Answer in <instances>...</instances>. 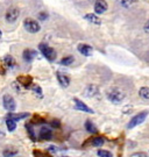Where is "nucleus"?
<instances>
[{
	"mask_svg": "<svg viewBox=\"0 0 149 157\" xmlns=\"http://www.w3.org/2000/svg\"><path fill=\"white\" fill-rule=\"evenodd\" d=\"M106 97H107V99L111 101V102H113V104H120L124 101L125 99V92L121 90V89H119V87H111L107 90L106 92Z\"/></svg>",
	"mask_w": 149,
	"mask_h": 157,
	"instance_id": "obj_1",
	"label": "nucleus"
},
{
	"mask_svg": "<svg viewBox=\"0 0 149 157\" xmlns=\"http://www.w3.org/2000/svg\"><path fill=\"white\" fill-rule=\"evenodd\" d=\"M39 49L41 51V54L43 55L48 61L50 62H54L56 59V56H57V54H56V50L55 49H53L51 47H49L48 44H45V43H41L39 45Z\"/></svg>",
	"mask_w": 149,
	"mask_h": 157,
	"instance_id": "obj_2",
	"label": "nucleus"
},
{
	"mask_svg": "<svg viewBox=\"0 0 149 157\" xmlns=\"http://www.w3.org/2000/svg\"><path fill=\"white\" fill-rule=\"evenodd\" d=\"M23 27H25V29L27 30L28 33H30V34L39 33L40 29H41L40 23L37 22L36 20L30 19V17H28V19H26V20L23 21Z\"/></svg>",
	"mask_w": 149,
	"mask_h": 157,
	"instance_id": "obj_3",
	"label": "nucleus"
},
{
	"mask_svg": "<svg viewBox=\"0 0 149 157\" xmlns=\"http://www.w3.org/2000/svg\"><path fill=\"white\" fill-rule=\"evenodd\" d=\"M147 117H148V112H146V111L136 114V115H135L134 118H132V120L129 121V124H127V128H134V127H136L139 124H141L144 120L147 119Z\"/></svg>",
	"mask_w": 149,
	"mask_h": 157,
	"instance_id": "obj_4",
	"label": "nucleus"
},
{
	"mask_svg": "<svg viewBox=\"0 0 149 157\" xmlns=\"http://www.w3.org/2000/svg\"><path fill=\"white\" fill-rule=\"evenodd\" d=\"M2 105H4L6 111H8L10 113L14 112L15 108H17V102L14 100V98L10 94L4 95V98H2Z\"/></svg>",
	"mask_w": 149,
	"mask_h": 157,
	"instance_id": "obj_5",
	"label": "nucleus"
},
{
	"mask_svg": "<svg viewBox=\"0 0 149 157\" xmlns=\"http://www.w3.org/2000/svg\"><path fill=\"white\" fill-rule=\"evenodd\" d=\"M19 17H20V11L18 10L17 7H12V8H10L8 11L6 12L5 19L7 22L13 23L19 19Z\"/></svg>",
	"mask_w": 149,
	"mask_h": 157,
	"instance_id": "obj_6",
	"label": "nucleus"
},
{
	"mask_svg": "<svg viewBox=\"0 0 149 157\" xmlns=\"http://www.w3.org/2000/svg\"><path fill=\"white\" fill-rule=\"evenodd\" d=\"M107 8H108V5H107V2H106L105 0H97V1H94V12L97 14L105 13L107 11Z\"/></svg>",
	"mask_w": 149,
	"mask_h": 157,
	"instance_id": "obj_7",
	"label": "nucleus"
},
{
	"mask_svg": "<svg viewBox=\"0 0 149 157\" xmlns=\"http://www.w3.org/2000/svg\"><path fill=\"white\" fill-rule=\"evenodd\" d=\"M56 77H57V80L61 85L62 87H68L70 85V78L69 76L65 75L63 72H56Z\"/></svg>",
	"mask_w": 149,
	"mask_h": 157,
	"instance_id": "obj_8",
	"label": "nucleus"
},
{
	"mask_svg": "<svg viewBox=\"0 0 149 157\" xmlns=\"http://www.w3.org/2000/svg\"><path fill=\"white\" fill-rule=\"evenodd\" d=\"M73 102H75L76 108L79 109V111H83V112H85V113H90V114L94 113V111L92 109V108H90L88 105H85L83 101H80L79 99H77V98H75V99H73Z\"/></svg>",
	"mask_w": 149,
	"mask_h": 157,
	"instance_id": "obj_9",
	"label": "nucleus"
},
{
	"mask_svg": "<svg viewBox=\"0 0 149 157\" xmlns=\"http://www.w3.org/2000/svg\"><path fill=\"white\" fill-rule=\"evenodd\" d=\"M78 51L84 55V56H91L92 55V52H93V49H92V47L88 44H84V43H80V44H78L77 47Z\"/></svg>",
	"mask_w": 149,
	"mask_h": 157,
	"instance_id": "obj_10",
	"label": "nucleus"
},
{
	"mask_svg": "<svg viewBox=\"0 0 149 157\" xmlns=\"http://www.w3.org/2000/svg\"><path fill=\"white\" fill-rule=\"evenodd\" d=\"M99 93L98 91V87L96 85H88L84 90V95L88 97V98H92V97H96V95Z\"/></svg>",
	"mask_w": 149,
	"mask_h": 157,
	"instance_id": "obj_11",
	"label": "nucleus"
},
{
	"mask_svg": "<svg viewBox=\"0 0 149 157\" xmlns=\"http://www.w3.org/2000/svg\"><path fill=\"white\" fill-rule=\"evenodd\" d=\"M22 56H23V59L26 62H32L34 58L37 56V52L35 50H33V49H26V50L23 51Z\"/></svg>",
	"mask_w": 149,
	"mask_h": 157,
	"instance_id": "obj_12",
	"label": "nucleus"
},
{
	"mask_svg": "<svg viewBox=\"0 0 149 157\" xmlns=\"http://www.w3.org/2000/svg\"><path fill=\"white\" fill-rule=\"evenodd\" d=\"M51 136H53V132H51L49 128H45V127L41 128V130H40V133H39L40 140H42V141L50 140Z\"/></svg>",
	"mask_w": 149,
	"mask_h": 157,
	"instance_id": "obj_13",
	"label": "nucleus"
},
{
	"mask_svg": "<svg viewBox=\"0 0 149 157\" xmlns=\"http://www.w3.org/2000/svg\"><path fill=\"white\" fill-rule=\"evenodd\" d=\"M28 117V113H8L7 114V119H10V120H13V121H20V120H22V119H25V118H27Z\"/></svg>",
	"mask_w": 149,
	"mask_h": 157,
	"instance_id": "obj_14",
	"label": "nucleus"
},
{
	"mask_svg": "<svg viewBox=\"0 0 149 157\" xmlns=\"http://www.w3.org/2000/svg\"><path fill=\"white\" fill-rule=\"evenodd\" d=\"M105 143V140L103 137H93V139H90V140L84 144V146H93V147H100Z\"/></svg>",
	"mask_w": 149,
	"mask_h": 157,
	"instance_id": "obj_15",
	"label": "nucleus"
},
{
	"mask_svg": "<svg viewBox=\"0 0 149 157\" xmlns=\"http://www.w3.org/2000/svg\"><path fill=\"white\" fill-rule=\"evenodd\" d=\"M84 19H85L86 21H88V22L93 23V25H100V23H101V20H100V17H97V15H96V14H93V13L86 14V15L84 17Z\"/></svg>",
	"mask_w": 149,
	"mask_h": 157,
	"instance_id": "obj_16",
	"label": "nucleus"
},
{
	"mask_svg": "<svg viewBox=\"0 0 149 157\" xmlns=\"http://www.w3.org/2000/svg\"><path fill=\"white\" fill-rule=\"evenodd\" d=\"M4 64H5L6 67L13 69V67H15V65H17V62H15V59H14L11 55H6V56L4 57Z\"/></svg>",
	"mask_w": 149,
	"mask_h": 157,
	"instance_id": "obj_17",
	"label": "nucleus"
},
{
	"mask_svg": "<svg viewBox=\"0 0 149 157\" xmlns=\"http://www.w3.org/2000/svg\"><path fill=\"white\" fill-rule=\"evenodd\" d=\"M18 82H19V84L22 85L23 87H29L30 85H32V77H28V76H21V77H19L18 78Z\"/></svg>",
	"mask_w": 149,
	"mask_h": 157,
	"instance_id": "obj_18",
	"label": "nucleus"
},
{
	"mask_svg": "<svg viewBox=\"0 0 149 157\" xmlns=\"http://www.w3.org/2000/svg\"><path fill=\"white\" fill-rule=\"evenodd\" d=\"M18 154H19V151L15 148H6L2 151V157H15Z\"/></svg>",
	"mask_w": 149,
	"mask_h": 157,
	"instance_id": "obj_19",
	"label": "nucleus"
},
{
	"mask_svg": "<svg viewBox=\"0 0 149 157\" xmlns=\"http://www.w3.org/2000/svg\"><path fill=\"white\" fill-rule=\"evenodd\" d=\"M136 1H138V0H116V2H118L119 5L122 6V7H126V8L133 6L134 4H136Z\"/></svg>",
	"mask_w": 149,
	"mask_h": 157,
	"instance_id": "obj_20",
	"label": "nucleus"
},
{
	"mask_svg": "<svg viewBox=\"0 0 149 157\" xmlns=\"http://www.w3.org/2000/svg\"><path fill=\"white\" fill-rule=\"evenodd\" d=\"M139 95L144 100H149V87H141L139 91Z\"/></svg>",
	"mask_w": 149,
	"mask_h": 157,
	"instance_id": "obj_21",
	"label": "nucleus"
},
{
	"mask_svg": "<svg viewBox=\"0 0 149 157\" xmlns=\"http://www.w3.org/2000/svg\"><path fill=\"white\" fill-rule=\"evenodd\" d=\"M85 128H86V130H88V133H91V134H96L98 130H97V128H96V126H94L90 120H88L86 122H85Z\"/></svg>",
	"mask_w": 149,
	"mask_h": 157,
	"instance_id": "obj_22",
	"label": "nucleus"
},
{
	"mask_svg": "<svg viewBox=\"0 0 149 157\" xmlns=\"http://www.w3.org/2000/svg\"><path fill=\"white\" fill-rule=\"evenodd\" d=\"M73 61H75V58H73V56H66V57H63L61 59V62H60V64L61 65H71L72 63H73Z\"/></svg>",
	"mask_w": 149,
	"mask_h": 157,
	"instance_id": "obj_23",
	"label": "nucleus"
},
{
	"mask_svg": "<svg viewBox=\"0 0 149 157\" xmlns=\"http://www.w3.org/2000/svg\"><path fill=\"white\" fill-rule=\"evenodd\" d=\"M6 126H7V129L10 132H14L17 128V122L13 120H10V119H6Z\"/></svg>",
	"mask_w": 149,
	"mask_h": 157,
	"instance_id": "obj_24",
	"label": "nucleus"
},
{
	"mask_svg": "<svg viewBox=\"0 0 149 157\" xmlns=\"http://www.w3.org/2000/svg\"><path fill=\"white\" fill-rule=\"evenodd\" d=\"M97 155L99 157H113L112 152H110L108 150H104V149H99L97 151Z\"/></svg>",
	"mask_w": 149,
	"mask_h": 157,
	"instance_id": "obj_25",
	"label": "nucleus"
},
{
	"mask_svg": "<svg viewBox=\"0 0 149 157\" xmlns=\"http://www.w3.org/2000/svg\"><path fill=\"white\" fill-rule=\"evenodd\" d=\"M32 90H33V92L35 94L39 95V98H42V97H43L42 90H41V87H40L39 85H33V86H32Z\"/></svg>",
	"mask_w": 149,
	"mask_h": 157,
	"instance_id": "obj_26",
	"label": "nucleus"
},
{
	"mask_svg": "<svg viewBox=\"0 0 149 157\" xmlns=\"http://www.w3.org/2000/svg\"><path fill=\"white\" fill-rule=\"evenodd\" d=\"M27 129H28V132H29V135H30V137L33 139L34 141H35V135H34V132H33V126L29 124H27Z\"/></svg>",
	"mask_w": 149,
	"mask_h": 157,
	"instance_id": "obj_27",
	"label": "nucleus"
},
{
	"mask_svg": "<svg viewBox=\"0 0 149 157\" xmlns=\"http://www.w3.org/2000/svg\"><path fill=\"white\" fill-rule=\"evenodd\" d=\"M131 157H148V155H147L146 152L139 151V152H134V154H132Z\"/></svg>",
	"mask_w": 149,
	"mask_h": 157,
	"instance_id": "obj_28",
	"label": "nucleus"
},
{
	"mask_svg": "<svg viewBox=\"0 0 149 157\" xmlns=\"http://www.w3.org/2000/svg\"><path fill=\"white\" fill-rule=\"evenodd\" d=\"M143 28H144V32H146V33H149V20L146 23H144Z\"/></svg>",
	"mask_w": 149,
	"mask_h": 157,
	"instance_id": "obj_29",
	"label": "nucleus"
},
{
	"mask_svg": "<svg viewBox=\"0 0 149 157\" xmlns=\"http://www.w3.org/2000/svg\"><path fill=\"white\" fill-rule=\"evenodd\" d=\"M51 124H53L54 127H60V121H57V120H54V121L51 122Z\"/></svg>",
	"mask_w": 149,
	"mask_h": 157,
	"instance_id": "obj_30",
	"label": "nucleus"
},
{
	"mask_svg": "<svg viewBox=\"0 0 149 157\" xmlns=\"http://www.w3.org/2000/svg\"><path fill=\"white\" fill-rule=\"evenodd\" d=\"M47 17H48V15H47V14H43V13H41V14H40V17H41V20H44V19H45Z\"/></svg>",
	"mask_w": 149,
	"mask_h": 157,
	"instance_id": "obj_31",
	"label": "nucleus"
},
{
	"mask_svg": "<svg viewBox=\"0 0 149 157\" xmlns=\"http://www.w3.org/2000/svg\"><path fill=\"white\" fill-rule=\"evenodd\" d=\"M1 35H2V33H1V30H0V37H1Z\"/></svg>",
	"mask_w": 149,
	"mask_h": 157,
	"instance_id": "obj_32",
	"label": "nucleus"
},
{
	"mask_svg": "<svg viewBox=\"0 0 149 157\" xmlns=\"http://www.w3.org/2000/svg\"><path fill=\"white\" fill-rule=\"evenodd\" d=\"M91 1H93V0H91ZM94 1H97V0H94Z\"/></svg>",
	"mask_w": 149,
	"mask_h": 157,
	"instance_id": "obj_33",
	"label": "nucleus"
}]
</instances>
